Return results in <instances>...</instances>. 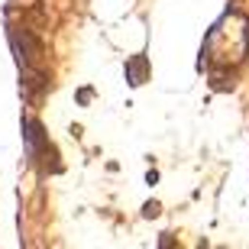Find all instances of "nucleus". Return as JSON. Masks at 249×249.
Here are the masks:
<instances>
[{"label":"nucleus","instance_id":"f257e3e1","mask_svg":"<svg viewBox=\"0 0 249 249\" xmlns=\"http://www.w3.org/2000/svg\"><path fill=\"white\" fill-rule=\"evenodd\" d=\"M204 62L211 68H233L249 55V19L240 13H227L220 23H213L201 49Z\"/></svg>","mask_w":249,"mask_h":249},{"label":"nucleus","instance_id":"f03ea898","mask_svg":"<svg viewBox=\"0 0 249 249\" xmlns=\"http://www.w3.org/2000/svg\"><path fill=\"white\" fill-rule=\"evenodd\" d=\"M146 71H149L146 55H136V58H129V62H126V81L129 84H142V81H146Z\"/></svg>","mask_w":249,"mask_h":249}]
</instances>
